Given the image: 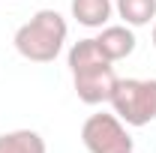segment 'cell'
<instances>
[{
  "label": "cell",
  "mask_w": 156,
  "mask_h": 153,
  "mask_svg": "<svg viewBox=\"0 0 156 153\" xmlns=\"http://www.w3.org/2000/svg\"><path fill=\"white\" fill-rule=\"evenodd\" d=\"M69 24L57 9H39L30 21L15 30V51L30 63H51L63 51Z\"/></svg>",
  "instance_id": "6da1fadb"
},
{
  "label": "cell",
  "mask_w": 156,
  "mask_h": 153,
  "mask_svg": "<svg viewBox=\"0 0 156 153\" xmlns=\"http://www.w3.org/2000/svg\"><path fill=\"white\" fill-rule=\"evenodd\" d=\"M111 108L126 126L156 120V78H120L111 93Z\"/></svg>",
  "instance_id": "7a4b0ae2"
},
{
  "label": "cell",
  "mask_w": 156,
  "mask_h": 153,
  "mask_svg": "<svg viewBox=\"0 0 156 153\" xmlns=\"http://www.w3.org/2000/svg\"><path fill=\"white\" fill-rule=\"evenodd\" d=\"M81 141L87 153H132V135L117 114H90L81 126Z\"/></svg>",
  "instance_id": "3957f363"
},
{
  "label": "cell",
  "mask_w": 156,
  "mask_h": 153,
  "mask_svg": "<svg viewBox=\"0 0 156 153\" xmlns=\"http://www.w3.org/2000/svg\"><path fill=\"white\" fill-rule=\"evenodd\" d=\"M117 81H120V78H117V72H114V63H108V60L72 72L75 96L84 102V105H102V102H111V93H114Z\"/></svg>",
  "instance_id": "277c9868"
},
{
  "label": "cell",
  "mask_w": 156,
  "mask_h": 153,
  "mask_svg": "<svg viewBox=\"0 0 156 153\" xmlns=\"http://www.w3.org/2000/svg\"><path fill=\"white\" fill-rule=\"evenodd\" d=\"M93 39H96L99 51L111 63L126 60L135 51V33H132L129 24H105V27H99V36H93Z\"/></svg>",
  "instance_id": "5b68a950"
},
{
  "label": "cell",
  "mask_w": 156,
  "mask_h": 153,
  "mask_svg": "<svg viewBox=\"0 0 156 153\" xmlns=\"http://www.w3.org/2000/svg\"><path fill=\"white\" fill-rule=\"evenodd\" d=\"M72 18L81 24V27H90V30H99L111 21V12H114V3L111 0H72Z\"/></svg>",
  "instance_id": "8992f818"
},
{
  "label": "cell",
  "mask_w": 156,
  "mask_h": 153,
  "mask_svg": "<svg viewBox=\"0 0 156 153\" xmlns=\"http://www.w3.org/2000/svg\"><path fill=\"white\" fill-rule=\"evenodd\" d=\"M0 153H48V147L36 129H12L0 135Z\"/></svg>",
  "instance_id": "52a82bcc"
},
{
  "label": "cell",
  "mask_w": 156,
  "mask_h": 153,
  "mask_svg": "<svg viewBox=\"0 0 156 153\" xmlns=\"http://www.w3.org/2000/svg\"><path fill=\"white\" fill-rule=\"evenodd\" d=\"M114 12L129 27H147L156 21V0H114Z\"/></svg>",
  "instance_id": "ba28073f"
},
{
  "label": "cell",
  "mask_w": 156,
  "mask_h": 153,
  "mask_svg": "<svg viewBox=\"0 0 156 153\" xmlns=\"http://www.w3.org/2000/svg\"><path fill=\"white\" fill-rule=\"evenodd\" d=\"M105 54L99 51L96 39H78L75 45L69 48V57H66V63H69V72H78V69H87V66H96V63H105ZM111 63V60H108Z\"/></svg>",
  "instance_id": "9c48e42d"
},
{
  "label": "cell",
  "mask_w": 156,
  "mask_h": 153,
  "mask_svg": "<svg viewBox=\"0 0 156 153\" xmlns=\"http://www.w3.org/2000/svg\"><path fill=\"white\" fill-rule=\"evenodd\" d=\"M150 39H153V48H156V21H153V33H150Z\"/></svg>",
  "instance_id": "30bf717a"
}]
</instances>
